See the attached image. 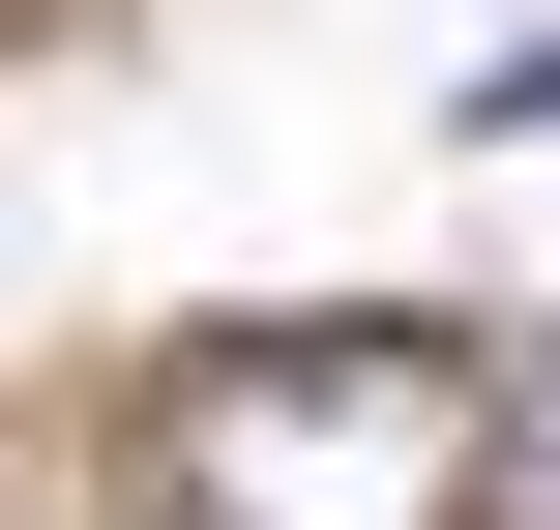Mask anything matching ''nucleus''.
I'll return each mask as SVG.
<instances>
[{
  "label": "nucleus",
  "mask_w": 560,
  "mask_h": 530,
  "mask_svg": "<svg viewBox=\"0 0 560 530\" xmlns=\"http://www.w3.org/2000/svg\"><path fill=\"white\" fill-rule=\"evenodd\" d=\"M502 502L560 530V354H502Z\"/></svg>",
  "instance_id": "obj_2"
},
{
  "label": "nucleus",
  "mask_w": 560,
  "mask_h": 530,
  "mask_svg": "<svg viewBox=\"0 0 560 530\" xmlns=\"http://www.w3.org/2000/svg\"><path fill=\"white\" fill-rule=\"evenodd\" d=\"M148 502L177 530H472L502 502V354H443V325H207L148 384Z\"/></svg>",
  "instance_id": "obj_1"
}]
</instances>
